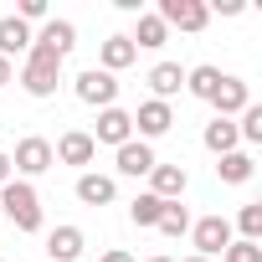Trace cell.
<instances>
[{
	"label": "cell",
	"instance_id": "cell-2",
	"mask_svg": "<svg viewBox=\"0 0 262 262\" xmlns=\"http://www.w3.org/2000/svg\"><path fill=\"white\" fill-rule=\"evenodd\" d=\"M57 77H62V62H57L52 52L31 47V52H26V67H21V88H26L31 98H52V93H57Z\"/></svg>",
	"mask_w": 262,
	"mask_h": 262
},
{
	"label": "cell",
	"instance_id": "cell-16",
	"mask_svg": "<svg viewBox=\"0 0 262 262\" xmlns=\"http://www.w3.org/2000/svg\"><path fill=\"white\" fill-rule=\"evenodd\" d=\"M21 52H31V26L26 21H16V16H0V57H21Z\"/></svg>",
	"mask_w": 262,
	"mask_h": 262
},
{
	"label": "cell",
	"instance_id": "cell-4",
	"mask_svg": "<svg viewBox=\"0 0 262 262\" xmlns=\"http://www.w3.org/2000/svg\"><path fill=\"white\" fill-rule=\"evenodd\" d=\"M57 160H52V144L41 139V134H31V139H21L16 144V155H11V170H16V180H31V175H47Z\"/></svg>",
	"mask_w": 262,
	"mask_h": 262
},
{
	"label": "cell",
	"instance_id": "cell-5",
	"mask_svg": "<svg viewBox=\"0 0 262 262\" xmlns=\"http://www.w3.org/2000/svg\"><path fill=\"white\" fill-rule=\"evenodd\" d=\"M155 16L165 21V31H170V26H180V31H206L211 6H206V0H160Z\"/></svg>",
	"mask_w": 262,
	"mask_h": 262
},
{
	"label": "cell",
	"instance_id": "cell-31",
	"mask_svg": "<svg viewBox=\"0 0 262 262\" xmlns=\"http://www.w3.org/2000/svg\"><path fill=\"white\" fill-rule=\"evenodd\" d=\"M98 262H134V257H128V252H118V247H113V252H103Z\"/></svg>",
	"mask_w": 262,
	"mask_h": 262
},
{
	"label": "cell",
	"instance_id": "cell-7",
	"mask_svg": "<svg viewBox=\"0 0 262 262\" xmlns=\"http://www.w3.org/2000/svg\"><path fill=\"white\" fill-rule=\"evenodd\" d=\"M31 47H41V52H52L57 62H67V52L77 47V26H72V21H57V16H52V21H47L41 31H31Z\"/></svg>",
	"mask_w": 262,
	"mask_h": 262
},
{
	"label": "cell",
	"instance_id": "cell-25",
	"mask_svg": "<svg viewBox=\"0 0 262 262\" xmlns=\"http://www.w3.org/2000/svg\"><path fill=\"white\" fill-rule=\"evenodd\" d=\"M236 139H247V144H262V108H257V103H247V108H242Z\"/></svg>",
	"mask_w": 262,
	"mask_h": 262
},
{
	"label": "cell",
	"instance_id": "cell-24",
	"mask_svg": "<svg viewBox=\"0 0 262 262\" xmlns=\"http://www.w3.org/2000/svg\"><path fill=\"white\" fill-rule=\"evenodd\" d=\"M160 231H165V236H185V231H190V211H185L180 201H170V206L160 211Z\"/></svg>",
	"mask_w": 262,
	"mask_h": 262
},
{
	"label": "cell",
	"instance_id": "cell-3",
	"mask_svg": "<svg viewBox=\"0 0 262 262\" xmlns=\"http://www.w3.org/2000/svg\"><path fill=\"white\" fill-rule=\"evenodd\" d=\"M72 93L88 103V108H118V82H113V72H103V67H88V72H77V82H72Z\"/></svg>",
	"mask_w": 262,
	"mask_h": 262
},
{
	"label": "cell",
	"instance_id": "cell-11",
	"mask_svg": "<svg viewBox=\"0 0 262 262\" xmlns=\"http://www.w3.org/2000/svg\"><path fill=\"white\" fill-rule=\"evenodd\" d=\"M82 252H88L82 226H57V231L47 236V262H77Z\"/></svg>",
	"mask_w": 262,
	"mask_h": 262
},
{
	"label": "cell",
	"instance_id": "cell-30",
	"mask_svg": "<svg viewBox=\"0 0 262 262\" xmlns=\"http://www.w3.org/2000/svg\"><path fill=\"white\" fill-rule=\"evenodd\" d=\"M6 82H16V67H11L6 57H0V88H6Z\"/></svg>",
	"mask_w": 262,
	"mask_h": 262
},
{
	"label": "cell",
	"instance_id": "cell-8",
	"mask_svg": "<svg viewBox=\"0 0 262 262\" xmlns=\"http://www.w3.org/2000/svg\"><path fill=\"white\" fill-rule=\"evenodd\" d=\"M134 139V113H123V108H103L98 113V128H93V144H128Z\"/></svg>",
	"mask_w": 262,
	"mask_h": 262
},
{
	"label": "cell",
	"instance_id": "cell-29",
	"mask_svg": "<svg viewBox=\"0 0 262 262\" xmlns=\"http://www.w3.org/2000/svg\"><path fill=\"white\" fill-rule=\"evenodd\" d=\"M16 180V170H11V155H0V185H11Z\"/></svg>",
	"mask_w": 262,
	"mask_h": 262
},
{
	"label": "cell",
	"instance_id": "cell-27",
	"mask_svg": "<svg viewBox=\"0 0 262 262\" xmlns=\"http://www.w3.org/2000/svg\"><path fill=\"white\" fill-rule=\"evenodd\" d=\"M221 257L226 262H262V242H231Z\"/></svg>",
	"mask_w": 262,
	"mask_h": 262
},
{
	"label": "cell",
	"instance_id": "cell-20",
	"mask_svg": "<svg viewBox=\"0 0 262 262\" xmlns=\"http://www.w3.org/2000/svg\"><path fill=\"white\" fill-rule=\"evenodd\" d=\"M252 170H257V165H252V155H247V149H231V155H221V160H216V175H221L226 185H247V180H252Z\"/></svg>",
	"mask_w": 262,
	"mask_h": 262
},
{
	"label": "cell",
	"instance_id": "cell-14",
	"mask_svg": "<svg viewBox=\"0 0 262 262\" xmlns=\"http://www.w3.org/2000/svg\"><path fill=\"white\" fill-rule=\"evenodd\" d=\"M113 195H118L113 175H98V170H82V175H77V201H82V206H108Z\"/></svg>",
	"mask_w": 262,
	"mask_h": 262
},
{
	"label": "cell",
	"instance_id": "cell-17",
	"mask_svg": "<svg viewBox=\"0 0 262 262\" xmlns=\"http://www.w3.org/2000/svg\"><path fill=\"white\" fill-rule=\"evenodd\" d=\"M134 41H128V36H108L103 47H98V67L103 72H123V67H134Z\"/></svg>",
	"mask_w": 262,
	"mask_h": 262
},
{
	"label": "cell",
	"instance_id": "cell-28",
	"mask_svg": "<svg viewBox=\"0 0 262 262\" xmlns=\"http://www.w3.org/2000/svg\"><path fill=\"white\" fill-rule=\"evenodd\" d=\"M16 21H47V0H21V11H16Z\"/></svg>",
	"mask_w": 262,
	"mask_h": 262
},
{
	"label": "cell",
	"instance_id": "cell-32",
	"mask_svg": "<svg viewBox=\"0 0 262 262\" xmlns=\"http://www.w3.org/2000/svg\"><path fill=\"white\" fill-rule=\"evenodd\" d=\"M180 262H206V257H180Z\"/></svg>",
	"mask_w": 262,
	"mask_h": 262
},
{
	"label": "cell",
	"instance_id": "cell-21",
	"mask_svg": "<svg viewBox=\"0 0 262 262\" xmlns=\"http://www.w3.org/2000/svg\"><path fill=\"white\" fill-rule=\"evenodd\" d=\"M221 77H226V72L206 62V67H190V72H185V88H190L201 103H211V98H216V88H221Z\"/></svg>",
	"mask_w": 262,
	"mask_h": 262
},
{
	"label": "cell",
	"instance_id": "cell-9",
	"mask_svg": "<svg viewBox=\"0 0 262 262\" xmlns=\"http://www.w3.org/2000/svg\"><path fill=\"white\" fill-rule=\"evenodd\" d=\"M170 123H175V113H170V103H160V98L139 103V113H134V128H139V139H144V144L160 139V134H170Z\"/></svg>",
	"mask_w": 262,
	"mask_h": 262
},
{
	"label": "cell",
	"instance_id": "cell-26",
	"mask_svg": "<svg viewBox=\"0 0 262 262\" xmlns=\"http://www.w3.org/2000/svg\"><path fill=\"white\" fill-rule=\"evenodd\" d=\"M236 226H242V242H262V206H242Z\"/></svg>",
	"mask_w": 262,
	"mask_h": 262
},
{
	"label": "cell",
	"instance_id": "cell-1",
	"mask_svg": "<svg viewBox=\"0 0 262 262\" xmlns=\"http://www.w3.org/2000/svg\"><path fill=\"white\" fill-rule=\"evenodd\" d=\"M0 216H11L16 231H41V201L31 180H11L0 185Z\"/></svg>",
	"mask_w": 262,
	"mask_h": 262
},
{
	"label": "cell",
	"instance_id": "cell-15",
	"mask_svg": "<svg viewBox=\"0 0 262 262\" xmlns=\"http://www.w3.org/2000/svg\"><path fill=\"white\" fill-rule=\"evenodd\" d=\"M149 195L180 201V195H185V170H180V165H155V170H149Z\"/></svg>",
	"mask_w": 262,
	"mask_h": 262
},
{
	"label": "cell",
	"instance_id": "cell-6",
	"mask_svg": "<svg viewBox=\"0 0 262 262\" xmlns=\"http://www.w3.org/2000/svg\"><path fill=\"white\" fill-rule=\"evenodd\" d=\"M190 242H195V257H216V252H226L231 247V221L226 216H201L195 226H190Z\"/></svg>",
	"mask_w": 262,
	"mask_h": 262
},
{
	"label": "cell",
	"instance_id": "cell-13",
	"mask_svg": "<svg viewBox=\"0 0 262 262\" xmlns=\"http://www.w3.org/2000/svg\"><path fill=\"white\" fill-rule=\"evenodd\" d=\"M252 103V93H247V82L242 77H221V88H216V98H211V108H216V118H231V113H242Z\"/></svg>",
	"mask_w": 262,
	"mask_h": 262
},
{
	"label": "cell",
	"instance_id": "cell-10",
	"mask_svg": "<svg viewBox=\"0 0 262 262\" xmlns=\"http://www.w3.org/2000/svg\"><path fill=\"white\" fill-rule=\"evenodd\" d=\"M93 155H98V144H93V134H82V128H67V134L57 139V149H52V160H62V165H93Z\"/></svg>",
	"mask_w": 262,
	"mask_h": 262
},
{
	"label": "cell",
	"instance_id": "cell-33",
	"mask_svg": "<svg viewBox=\"0 0 262 262\" xmlns=\"http://www.w3.org/2000/svg\"><path fill=\"white\" fill-rule=\"evenodd\" d=\"M149 262H175V257H149Z\"/></svg>",
	"mask_w": 262,
	"mask_h": 262
},
{
	"label": "cell",
	"instance_id": "cell-19",
	"mask_svg": "<svg viewBox=\"0 0 262 262\" xmlns=\"http://www.w3.org/2000/svg\"><path fill=\"white\" fill-rule=\"evenodd\" d=\"M201 139H206V149H211L216 160H221V155H231V149L242 144V139H236V123H231V118H211Z\"/></svg>",
	"mask_w": 262,
	"mask_h": 262
},
{
	"label": "cell",
	"instance_id": "cell-18",
	"mask_svg": "<svg viewBox=\"0 0 262 262\" xmlns=\"http://www.w3.org/2000/svg\"><path fill=\"white\" fill-rule=\"evenodd\" d=\"M149 88H155L160 103H170V98L185 88V67H180V62H160V67H149Z\"/></svg>",
	"mask_w": 262,
	"mask_h": 262
},
{
	"label": "cell",
	"instance_id": "cell-22",
	"mask_svg": "<svg viewBox=\"0 0 262 262\" xmlns=\"http://www.w3.org/2000/svg\"><path fill=\"white\" fill-rule=\"evenodd\" d=\"M165 36H170V31H165L160 16H139V26H134V36H128V41H134V52H139V47L155 52V47H165Z\"/></svg>",
	"mask_w": 262,
	"mask_h": 262
},
{
	"label": "cell",
	"instance_id": "cell-23",
	"mask_svg": "<svg viewBox=\"0 0 262 262\" xmlns=\"http://www.w3.org/2000/svg\"><path fill=\"white\" fill-rule=\"evenodd\" d=\"M170 201H160V195H134V206H128V221H134V226H160V211H165Z\"/></svg>",
	"mask_w": 262,
	"mask_h": 262
},
{
	"label": "cell",
	"instance_id": "cell-12",
	"mask_svg": "<svg viewBox=\"0 0 262 262\" xmlns=\"http://www.w3.org/2000/svg\"><path fill=\"white\" fill-rule=\"evenodd\" d=\"M155 165H160V160H155V149H149L144 139L118 144V175H134V180H139V175H149Z\"/></svg>",
	"mask_w": 262,
	"mask_h": 262
}]
</instances>
